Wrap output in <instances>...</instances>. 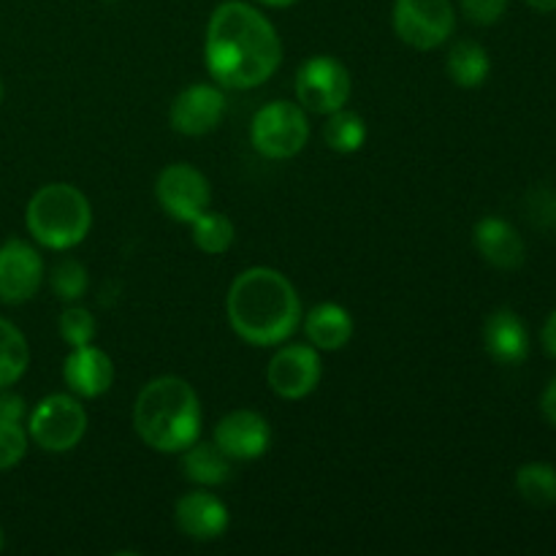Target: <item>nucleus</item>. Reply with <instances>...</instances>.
<instances>
[{
  "instance_id": "13",
  "label": "nucleus",
  "mask_w": 556,
  "mask_h": 556,
  "mask_svg": "<svg viewBox=\"0 0 556 556\" xmlns=\"http://www.w3.org/2000/svg\"><path fill=\"white\" fill-rule=\"evenodd\" d=\"M212 440L231 462H253L269 451L271 427L261 413L231 410L217 421Z\"/></svg>"
},
{
  "instance_id": "22",
  "label": "nucleus",
  "mask_w": 556,
  "mask_h": 556,
  "mask_svg": "<svg viewBox=\"0 0 556 556\" xmlns=\"http://www.w3.org/2000/svg\"><path fill=\"white\" fill-rule=\"evenodd\" d=\"M516 492L535 508L556 505V467L548 462H527L516 472Z\"/></svg>"
},
{
  "instance_id": "33",
  "label": "nucleus",
  "mask_w": 556,
  "mask_h": 556,
  "mask_svg": "<svg viewBox=\"0 0 556 556\" xmlns=\"http://www.w3.org/2000/svg\"><path fill=\"white\" fill-rule=\"evenodd\" d=\"M261 5H269V9H288V5H293L296 0H258Z\"/></svg>"
},
{
  "instance_id": "24",
  "label": "nucleus",
  "mask_w": 556,
  "mask_h": 556,
  "mask_svg": "<svg viewBox=\"0 0 556 556\" xmlns=\"http://www.w3.org/2000/svg\"><path fill=\"white\" fill-rule=\"evenodd\" d=\"M193 242L201 253L206 255H223L237 239V228H233L231 217H226L223 212L206 210L204 215L195 217L193 223Z\"/></svg>"
},
{
  "instance_id": "14",
  "label": "nucleus",
  "mask_w": 556,
  "mask_h": 556,
  "mask_svg": "<svg viewBox=\"0 0 556 556\" xmlns=\"http://www.w3.org/2000/svg\"><path fill=\"white\" fill-rule=\"evenodd\" d=\"M174 519H177L179 532L195 543L217 541V538L228 530V525H231L226 503L204 486H199L195 492L182 494V497L177 500Z\"/></svg>"
},
{
  "instance_id": "26",
  "label": "nucleus",
  "mask_w": 556,
  "mask_h": 556,
  "mask_svg": "<svg viewBox=\"0 0 556 556\" xmlns=\"http://www.w3.org/2000/svg\"><path fill=\"white\" fill-rule=\"evenodd\" d=\"M58 326H60V337H63L71 348L90 345L92 337H96L98 331L96 315H92L87 307H81V304H74V302L60 313Z\"/></svg>"
},
{
  "instance_id": "12",
  "label": "nucleus",
  "mask_w": 556,
  "mask_h": 556,
  "mask_svg": "<svg viewBox=\"0 0 556 556\" xmlns=\"http://www.w3.org/2000/svg\"><path fill=\"white\" fill-rule=\"evenodd\" d=\"M43 282V258L25 239L0 244V302L25 304Z\"/></svg>"
},
{
  "instance_id": "35",
  "label": "nucleus",
  "mask_w": 556,
  "mask_h": 556,
  "mask_svg": "<svg viewBox=\"0 0 556 556\" xmlns=\"http://www.w3.org/2000/svg\"><path fill=\"white\" fill-rule=\"evenodd\" d=\"M0 101H3V81H0Z\"/></svg>"
},
{
  "instance_id": "16",
  "label": "nucleus",
  "mask_w": 556,
  "mask_h": 556,
  "mask_svg": "<svg viewBox=\"0 0 556 556\" xmlns=\"http://www.w3.org/2000/svg\"><path fill=\"white\" fill-rule=\"evenodd\" d=\"M472 242H476V250L481 253V258L486 264H492L494 269L516 271L527 261L525 239L516 231L514 223H508L505 217H481L476 223V231H472Z\"/></svg>"
},
{
  "instance_id": "25",
  "label": "nucleus",
  "mask_w": 556,
  "mask_h": 556,
  "mask_svg": "<svg viewBox=\"0 0 556 556\" xmlns=\"http://www.w3.org/2000/svg\"><path fill=\"white\" fill-rule=\"evenodd\" d=\"M49 286H52V293L60 299V302H68V304L79 302V299L87 293V286H90L87 266L74 258H63L60 264L52 266Z\"/></svg>"
},
{
  "instance_id": "4",
  "label": "nucleus",
  "mask_w": 556,
  "mask_h": 556,
  "mask_svg": "<svg viewBox=\"0 0 556 556\" xmlns=\"http://www.w3.org/2000/svg\"><path fill=\"white\" fill-rule=\"evenodd\" d=\"M30 237L47 250H71L90 233L92 210L87 195L68 182H49L27 201Z\"/></svg>"
},
{
  "instance_id": "10",
  "label": "nucleus",
  "mask_w": 556,
  "mask_h": 556,
  "mask_svg": "<svg viewBox=\"0 0 556 556\" xmlns=\"http://www.w3.org/2000/svg\"><path fill=\"white\" fill-rule=\"evenodd\" d=\"M324 378V364H320L318 348L293 342L282 345L266 367V383L282 400H304L318 389Z\"/></svg>"
},
{
  "instance_id": "2",
  "label": "nucleus",
  "mask_w": 556,
  "mask_h": 556,
  "mask_svg": "<svg viewBox=\"0 0 556 556\" xmlns=\"http://www.w3.org/2000/svg\"><path fill=\"white\" fill-rule=\"evenodd\" d=\"M226 315L239 340L255 348L282 345L302 326V299L293 282L271 266H250L231 282Z\"/></svg>"
},
{
  "instance_id": "34",
  "label": "nucleus",
  "mask_w": 556,
  "mask_h": 556,
  "mask_svg": "<svg viewBox=\"0 0 556 556\" xmlns=\"http://www.w3.org/2000/svg\"><path fill=\"white\" fill-rule=\"evenodd\" d=\"M0 552H3V530H0Z\"/></svg>"
},
{
  "instance_id": "20",
  "label": "nucleus",
  "mask_w": 556,
  "mask_h": 556,
  "mask_svg": "<svg viewBox=\"0 0 556 556\" xmlns=\"http://www.w3.org/2000/svg\"><path fill=\"white\" fill-rule=\"evenodd\" d=\"M445 71L454 85L476 90L492 74V58L478 41H456L445 58Z\"/></svg>"
},
{
  "instance_id": "6",
  "label": "nucleus",
  "mask_w": 556,
  "mask_h": 556,
  "mask_svg": "<svg viewBox=\"0 0 556 556\" xmlns=\"http://www.w3.org/2000/svg\"><path fill=\"white\" fill-rule=\"evenodd\" d=\"M87 432V410L74 394L43 396L30 413L27 438L47 454H65L76 448Z\"/></svg>"
},
{
  "instance_id": "18",
  "label": "nucleus",
  "mask_w": 556,
  "mask_h": 556,
  "mask_svg": "<svg viewBox=\"0 0 556 556\" xmlns=\"http://www.w3.org/2000/svg\"><path fill=\"white\" fill-rule=\"evenodd\" d=\"M309 345L318 351H340L353 337V318L342 304L324 302L302 318Z\"/></svg>"
},
{
  "instance_id": "7",
  "label": "nucleus",
  "mask_w": 556,
  "mask_h": 556,
  "mask_svg": "<svg viewBox=\"0 0 556 556\" xmlns=\"http://www.w3.org/2000/svg\"><path fill=\"white\" fill-rule=\"evenodd\" d=\"M293 87L304 112L331 114L351 98V71L331 54H313L296 71Z\"/></svg>"
},
{
  "instance_id": "9",
  "label": "nucleus",
  "mask_w": 556,
  "mask_h": 556,
  "mask_svg": "<svg viewBox=\"0 0 556 556\" xmlns=\"http://www.w3.org/2000/svg\"><path fill=\"white\" fill-rule=\"evenodd\" d=\"M155 199L177 223H193L212 204L210 179L190 163H172L157 174Z\"/></svg>"
},
{
  "instance_id": "27",
  "label": "nucleus",
  "mask_w": 556,
  "mask_h": 556,
  "mask_svg": "<svg viewBox=\"0 0 556 556\" xmlns=\"http://www.w3.org/2000/svg\"><path fill=\"white\" fill-rule=\"evenodd\" d=\"M27 454V432L22 421L0 418V470H11L20 465Z\"/></svg>"
},
{
  "instance_id": "30",
  "label": "nucleus",
  "mask_w": 556,
  "mask_h": 556,
  "mask_svg": "<svg viewBox=\"0 0 556 556\" xmlns=\"http://www.w3.org/2000/svg\"><path fill=\"white\" fill-rule=\"evenodd\" d=\"M541 410H543V416H546V421L556 427V378L546 386V391H543Z\"/></svg>"
},
{
  "instance_id": "5",
  "label": "nucleus",
  "mask_w": 556,
  "mask_h": 556,
  "mask_svg": "<svg viewBox=\"0 0 556 556\" xmlns=\"http://www.w3.org/2000/svg\"><path fill=\"white\" fill-rule=\"evenodd\" d=\"M309 119L299 103L271 101L250 123V144L269 161H288L307 147Z\"/></svg>"
},
{
  "instance_id": "21",
  "label": "nucleus",
  "mask_w": 556,
  "mask_h": 556,
  "mask_svg": "<svg viewBox=\"0 0 556 556\" xmlns=\"http://www.w3.org/2000/svg\"><path fill=\"white\" fill-rule=\"evenodd\" d=\"M324 141L329 144V150L351 155V152L362 150L364 141H367V123L358 112H351L345 106L337 109V112L326 114Z\"/></svg>"
},
{
  "instance_id": "15",
  "label": "nucleus",
  "mask_w": 556,
  "mask_h": 556,
  "mask_svg": "<svg viewBox=\"0 0 556 556\" xmlns=\"http://www.w3.org/2000/svg\"><path fill=\"white\" fill-rule=\"evenodd\" d=\"M63 380L68 391L79 400H98L114 383V364L106 351L90 345L71 348L63 362Z\"/></svg>"
},
{
  "instance_id": "23",
  "label": "nucleus",
  "mask_w": 556,
  "mask_h": 556,
  "mask_svg": "<svg viewBox=\"0 0 556 556\" xmlns=\"http://www.w3.org/2000/svg\"><path fill=\"white\" fill-rule=\"evenodd\" d=\"M30 364V348L25 334L11 320L0 318V389H9L25 375Z\"/></svg>"
},
{
  "instance_id": "19",
  "label": "nucleus",
  "mask_w": 556,
  "mask_h": 556,
  "mask_svg": "<svg viewBox=\"0 0 556 556\" xmlns=\"http://www.w3.org/2000/svg\"><path fill=\"white\" fill-rule=\"evenodd\" d=\"M231 459L217 448L215 440L212 443H199L195 440L193 445L182 451V476L193 481L195 486H223L231 478Z\"/></svg>"
},
{
  "instance_id": "1",
  "label": "nucleus",
  "mask_w": 556,
  "mask_h": 556,
  "mask_svg": "<svg viewBox=\"0 0 556 556\" xmlns=\"http://www.w3.org/2000/svg\"><path fill=\"white\" fill-rule=\"evenodd\" d=\"M280 60V36L253 3L226 0L212 11L204 38V63L217 85L228 90H253L275 76Z\"/></svg>"
},
{
  "instance_id": "11",
  "label": "nucleus",
  "mask_w": 556,
  "mask_h": 556,
  "mask_svg": "<svg viewBox=\"0 0 556 556\" xmlns=\"http://www.w3.org/2000/svg\"><path fill=\"white\" fill-rule=\"evenodd\" d=\"M226 92L217 85H190L174 98L172 109H168V119H172V128L182 136H206L223 123L226 117Z\"/></svg>"
},
{
  "instance_id": "31",
  "label": "nucleus",
  "mask_w": 556,
  "mask_h": 556,
  "mask_svg": "<svg viewBox=\"0 0 556 556\" xmlns=\"http://www.w3.org/2000/svg\"><path fill=\"white\" fill-rule=\"evenodd\" d=\"M543 348H546L548 353L556 358V309L552 315H548L546 326H543Z\"/></svg>"
},
{
  "instance_id": "3",
  "label": "nucleus",
  "mask_w": 556,
  "mask_h": 556,
  "mask_svg": "<svg viewBox=\"0 0 556 556\" xmlns=\"http://www.w3.org/2000/svg\"><path fill=\"white\" fill-rule=\"evenodd\" d=\"M204 413L193 386L177 375H161L139 391L134 427L157 454H182L201 434Z\"/></svg>"
},
{
  "instance_id": "8",
  "label": "nucleus",
  "mask_w": 556,
  "mask_h": 556,
  "mask_svg": "<svg viewBox=\"0 0 556 556\" xmlns=\"http://www.w3.org/2000/svg\"><path fill=\"white\" fill-rule=\"evenodd\" d=\"M391 20L400 41L427 52L448 41L456 27V11L451 0H396Z\"/></svg>"
},
{
  "instance_id": "32",
  "label": "nucleus",
  "mask_w": 556,
  "mask_h": 556,
  "mask_svg": "<svg viewBox=\"0 0 556 556\" xmlns=\"http://www.w3.org/2000/svg\"><path fill=\"white\" fill-rule=\"evenodd\" d=\"M527 5L541 11V14H554L556 11V0H527Z\"/></svg>"
},
{
  "instance_id": "29",
  "label": "nucleus",
  "mask_w": 556,
  "mask_h": 556,
  "mask_svg": "<svg viewBox=\"0 0 556 556\" xmlns=\"http://www.w3.org/2000/svg\"><path fill=\"white\" fill-rule=\"evenodd\" d=\"M3 394H0V418H9V421H22L27 413L25 407V400L16 394H11V391L0 389Z\"/></svg>"
},
{
  "instance_id": "28",
  "label": "nucleus",
  "mask_w": 556,
  "mask_h": 556,
  "mask_svg": "<svg viewBox=\"0 0 556 556\" xmlns=\"http://www.w3.org/2000/svg\"><path fill=\"white\" fill-rule=\"evenodd\" d=\"M459 3L470 22H476V25H494L505 14L510 0H459Z\"/></svg>"
},
{
  "instance_id": "17",
  "label": "nucleus",
  "mask_w": 556,
  "mask_h": 556,
  "mask_svg": "<svg viewBox=\"0 0 556 556\" xmlns=\"http://www.w3.org/2000/svg\"><path fill=\"white\" fill-rule=\"evenodd\" d=\"M483 348L489 356L505 367H519L530 356V331L519 313L503 307L494 309L483 324Z\"/></svg>"
}]
</instances>
